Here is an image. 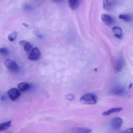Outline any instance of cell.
I'll list each match as a JSON object with an SVG mask.
<instances>
[{
	"label": "cell",
	"mask_w": 133,
	"mask_h": 133,
	"mask_svg": "<svg viewBox=\"0 0 133 133\" xmlns=\"http://www.w3.org/2000/svg\"><path fill=\"white\" fill-rule=\"evenodd\" d=\"M80 102L83 104H95L97 102V98L94 94H86L81 97Z\"/></svg>",
	"instance_id": "cell-1"
},
{
	"label": "cell",
	"mask_w": 133,
	"mask_h": 133,
	"mask_svg": "<svg viewBox=\"0 0 133 133\" xmlns=\"http://www.w3.org/2000/svg\"><path fill=\"white\" fill-rule=\"evenodd\" d=\"M4 64L5 66L12 72H17L19 70L18 65L16 62L11 59H6L4 62Z\"/></svg>",
	"instance_id": "cell-2"
},
{
	"label": "cell",
	"mask_w": 133,
	"mask_h": 133,
	"mask_svg": "<svg viewBox=\"0 0 133 133\" xmlns=\"http://www.w3.org/2000/svg\"><path fill=\"white\" fill-rule=\"evenodd\" d=\"M101 19L103 22L106 25H112L115 23L114 18L110 15L107 14H103L101 15Z\"/></svg>",
	"instance_id": "cell-3"
},
{
	"label": "cell",
	"mask_w": 133,
	"mask_h": 133,
	"mask_svg": "<svg viewBox=\"0 0 133 133\" xmlns=\"http://www.w3.org/2000/svg\"><path fill=\"white\" fill-rule=\"evenodd\" d=\"M8 95L11 100L14 101L17 100L19 97L21 93L18 89L12 88L8 91Z\"/></svg>",
	"instance_id": "cell-4"
},
{
	"label": "cell",
	"mask_w": 133,
	"mask_h": 133,
	"mask_svg": "<svg viewBox=\"0 0 133 133\" xmlns=\"http://www.w3.org/2000/svg\"><path fill=\"white\" fill-rule=\"evenodd\" d=\"M123 123V120L119 117H115L112 119L111 125L114 129L118 130L120 129Z\"/></svg>",
	"instance_id": "cell-5"
},
{
	"label": "cell",
	"mask_w": 133,
	"mask_h": 133,
	"mask_svg": "<svg viewBox=\"0 0 133 133\" xmlns=\"http://www.w3.org/2000/svg\"><path fill=\"white\" fill-rule=\"evenodd\" d=\"M40 56L41 52L37 48H35L31 50L29 59L32 61H36L39 58Z\"/></svg>",
	"instance_id": "cell-6"
},
{
	"label": "cell",
	"mask_w": 133,
	"mask_h": 133,
	"mask_svg": "<svg viewBox=\"0 0 133 133\" xmlns=\"http://www.w3.org/2000/svg\"><path fill=\"white\" fill-rule=\"evenodd\" d=\"M125 65V62L123 58H118L115 64L114 69L115 71L116 72H120L124 67Z\"/></svg>",
	"instance_id": "cell-7"
},
{
	"label": "cell",
	"mask_w": 133,
	"mask_h": 133,
	"mask_svg": "<svg viewBox=\"0 0 133 133\" xmlns=\"http://www.w3.org/2000/svg\"><path fill=\"white\" fill-rule=\"evenodd\" d=\"M112 32L114 36L118 39H122L123 36V32L122 29L117 26H114L112 28Z\"/></svg>",
	"instance_id": "cell-8"
},
{
	"label": "cell",
	"mask_w": 133,
	"mask_h": 133,
	"mask_svg": "<svg viewBox=\"0 0 133 133\" xmlns=\"http://www.w3.org/2000/svg\"><path fill=\"white\" fill-rule=\"evenodd\" d=\"M19 43L23 47L24 50L26 52H29L32 50V46L28 41L25 40L21 41H19Z\"/></svg>",
	"instance_id": "cell-9"
},
{
	"label": "cell",
	"mask_w": 133,
	"mask_h": 133,
	"mask_svg": "<svg viewBox=\"0 0 133 133\" xmlns=\"http://www.w3.org/2000/svg\"><path fill=\"white\" fill-rule=\"evenodd\" d=\"M119 19H122L127 22L130 23L133 21V16L131 14H122L119 16Z\"/></svg>",
	"instance_id": "cell-10"
},
{
	"label": "cell",
	"mask_w": 133,
	"mask_h": 133,
	"mask_svg": "<svg viewBox=\"0 0 133 133\" xmlns=\"http://www.w3.org/2000/svg\"><path fill=\"white\" fill-rule=\"evenodd\" d=\"M123 110V108H113L102 113V115L104 116H108L110 115L112 113L119 112Z\"/></svg>",
	"instance_id": "cell-11"
},
{
	"label": "cell",
	"mask_w": 133,
	"mask_h": 133,
	"mask_svg": "<svg viewBox=\"0 0 133 133\" xmlns=\"http://www.w3.org/2000/svg\"><path fill=\"white\" fill-rule=\"evenodd\" d=\"M92 130L84 128H77L74 129L72 133H91Z\"/></svg>",
	"instance_id": "cell-12"
},
{
	"label": "cell",
	"mask_w": 133,
	"mask_h": 133,
	"mask_svg": "<svg viewBox=\"0 0 133 133\" xmlns=\"http://www.w3.org/2000/svg\"><path fill=\"white\" fill-rule=\"evenodd\" d=\"M79 0H68L69 6L72 10H75L79 6Z\"/></svg>",
	"instance_id": "cell-13"
},
{
	"label": "cell",
	"mask_w": 133,
	"mask_h": 133,
	"mask_svg": "<svg viewBox=\"0 0 133 133\" xmlns=\"http://www.w3.org/2000/svg\"><path fill=\"white\" fill-rule=\"evenodd\" d=\"M11 125V121H8L6 122L0 124V132H3L8 130Z\"/></svg>",
	"instance_id": "cell-14"
},
{
	"label": "cell",
	"mask_w": 133,
	"mask_h": 133,
	"mask_svg": "<svg viewBox=\"0 0 133 133\" xmlns=\"http://www.w3.org/2000/svg\"><path fill=\"white\" fill-rule=\"evenodd\" d=\"M18 88L22 91H26L30 88V86L29 84L25 82L20 83L18 85Z\"/></svg>",
	"instance_id": "cell-15"
},
{
	"label": "cell",
	"mask_w": 133,
	"mask_h": 133,
	"mask_svg": "<svg viewBox=\"0 0 133 133\" xmlns=\"http://www.w3.org/2000/svg\"><path fill=\"white\" fill-rule=\"evenodd\" d=\"M112 3L109 0H103V7L106 11H109L111 9Z\"/></svg>",
	"instance_id": "cell-16"
},
{
	"label": "cell",
	"mask_w": 133,
	"mask_h": 133,
	"mask_svg": "<svg viewBox=\"0 0 133 133\" xmlns=\"http://www.w3.org/2000/svg\"><path fill=\"white\" fill-rule=\"evenodd\" d=\"M124 91L125 90L124 88L122 87H118L113 89L112 92H113V94L115 95H121L124 93Z\"/></svg>",
	"instance_id": "cell-17"
},
{
	"label": "cell",
	"mask_w": 133,
	"mask_h": 133,
	"mask_svg": "<svg viewBox=\"0 0 133 133\" xmlns=\"http://www.w3.org/2000/svg\"><path fill=\"white\" fill-rule=\"evenodd\" d=\"M17 37V33L16 32H13L9 35L8 36L9 40L11 42H13L16 39Z\"/></svg>",
	"instance_id": "cell-18"
},
{
	"label": "cell",
	"mask_w": 133,
	"mask_h": 133,
	"mask_svg": "<svg viewBox=\"0 0 133 133\" xmlns=\"http://www.w3.org/2000/svg\"><path fill=\"white\" fill-rule=\"evenodd\" d=\"M0 54L3 55H8L9 54V51L8 48H0Z\"/></svg>",
	"instance_id": "cell-19"
},
{
	"label": "cell",
	"mask_w": 133,
	"mask_h": 133,
	"mask_svg": "<svg viewBox=\"0 0 133 133\" xmlns=\"http://www.w3.org/2000/svg\"><path fill=\"white\" fill-rule=\"evenodd\" d=\"M66 98L69 101H72L74 100L75 97L74 94H68L66 95Z\"/></svg>",
	"instance_id": "cell-20"
},
{
	"label": "cell",
	"mask_w": 133,
	"mask_h": 133,
	"mask_svg": "<svg viewBox=\"0 0 133 133\" xmlns=\"http://www.w3.org/2000/svg\"><path fill=\"white\" fill-rule=\"evenodd\" d=\"M122 133H133V128H129L125 130Z\"/></svg>",
	"instance_id": "cell-21"
},
{
	"label": "cell",
	"mask_w": 133,
	"mask_h": 133,
	"mask_svg": "<svg viewBox=\"0 0 133 133\" xmlns=\"http://www.w3.org/2000/svg\"><path fill=\"white\" fill-rule=\"evenodd\" d=\"M35 34H36V36H37L38 37H39V38H42L43 36L41 35V34H40V33L39 32H36Z\"/></svg>",
	"instance_id": "cell-22"
},
{
	"label": "cell",
	"mask_w": 133,
	"mask_h": 133,
	"mask_svg": "<svg viewBox=\"0 0 133 133\" xmlns=\"http://www.w3.org/2000/svg\"><path fill=\"white\" fill-rule=\"evenodd\" d=\"M24 7L25 9H27V10H29V9H31V7L28 5H25Z\"/></svg>",
	"instance_id": "cell-23"
},
{
	"label": "cell",
	"mask_w": 133,
	"mask_h": 133,
	"mask_svg": "<svg viewBox=\"0 0 133 133\" xmlns=\"http://www.w3.org/2000/svg\"><path fill=\"white\" fill-rule=\"evenodd\" d=\"M53 1H60V0H53Z\"/></svg>",
	"instance_id": "cell-24"
},
{
	"label": "cell",
	"mask_w": 133,
	"mask_h": 133,
	"mask_svg": "<svg viewBox=\"0 0 133 133\" xmlns=\"http://www.w3.org/2000/svg\"><path fill=\"white\" fill-rule=\"evenodd\" d=\"M112 1H116V0H112Z\"/></svg>",
	"instance_id": "cell-25"
}]
</instances>
